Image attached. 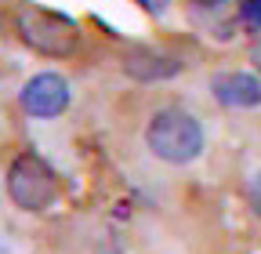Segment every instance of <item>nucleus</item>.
I'll return each mask as SVG.
<instances>
[{"label": "nucleus", "mask_w": 261, "mask_h": 254, "mask_svg": "<svg viewBox=\"0 0 261 254\" xmlns=\"http://www.w3.org/2000/svg\"><path fill=\"white\" fill-rule=\"evenodd\" d=\"M240 26L247 33H261V0H240Z\"/></svg>", "instance_id": "6e6552de"}, {"label": "nucleus", "mask_w": 261, "mask_h": 254, "mask_svg": "<svg viewBox=\"0 0 261 254\" xmlns=\"http://www.w3.org/2000/svg\"><path fill=\"white\" fill-rule=\"evenodd\" d=\"M69 102H73V87L55 69L33 73L22 84V91H18V106L33 120H55V116H62L65 109H69Z\"/></svg>", "instance_id": "20e7f679"}, {"label": "nucleus", "mask_w": 261, "mask_h": 254, "mask_svg": "<svg viewBox=\"0 0 261 254\" xmlns=\"http://www.w3.org/2000/svg\"><path fill=\"white\" fill-rule=\"evenodd\" d=\"M181 66L171 58V55H160V51H149V47H138L123 58V73L135 77V80H145V84H156V80H171Z\"/></svg>", "instance_id": "0eeeda50"}, {"label": "nucleus", "mask_w": 261, "mask_h": 254, "mask_svg": "<svg viewBox=\"0 0 261 254\" xmlns=\"http://www.w3.org/2000/svg\"><path fill=\"white\" fill-rule=\"evenodd\" d=\"M189 15L200 22L211 37H232V29L240 26V4L236 0H192Z\"/></svg>", "instance_id": "423d86ee"}, {"label": "nucleus", "mask_w": 261, "mask_h": 254, "mask_svg": "<svg viewBox=\"0 0 261 254\" xmlns=\"http://www.w3.org/2000/svg\"><path fill=\"white\" fill-rule=\"evenodd\" d=\"M167 4H171V0H138V8L149 11V15H163V11H167Z\"/></svg>", "instance_id": "9d476101"}, {"label": "nucleus", "mask_w": 261, "mask_h": 254, "mask_svg": "<svg viewBox=\"0 0 261 254\" xmlns=\"http://www.w3.org/2000/svg\"><path fill=\"white\" fill-rule=\"evenodd\" d=\"M254 66H257V69H261V44H257V47H254Z\"/></svg>", "instance_id": "9b49d317"}, {"label": "nucleus", "mask_w": 261, "mask_h": 254, "mask_svg": "<svg viewBox=\"0 0 261 254\" xmlns=\"http://www.w3.org/2000/svg\"><path fill=\"white\" fill-rule=\"evenodd\" d=\"M211 94L228 109H257L261 106V77L247 69H225L211 77Z\"/></svg>", "instance_id": "39448f33"}, {"label": "nucleus", "mask_w": 261, "mask_h": 254, "mask_svg": "<svg viewBox=\"0 0 261 254\" xmlns=\"http://www.w3.org/2000/svg\"><path fill=\"white\" fill-rule=\"evenodd\" d=\"M247 204H250V211L261 218V171L250 178V185H247Z\"/></svg>", "instance_id": "1a4fd4ad"}, {"label": "nucleus", "mask_w": 261, "mask_h": 254, "mask_svg": "<svg viewBox=\"0 0 261 254\" xmlns=\"http://www.w3.org/2000/svg\"><path fill=\"white\" fill-rule=\"evenodd\" d=\"M4 189H8L11 204L18 211H25V214H40V211L55 207L58 193H62L55 167L44 160V156H37V153H18L8 164Z\"/></svg>", "instance_id": "7ed1b4c3"}, {"label": "nucleus", "mask_w": 261, "mask_h": 254, "mask_svg": "<svg viewBox=\"0 0 261 254\" xmlns=\"http://www.w3.org/2000/svg\"><path fill=\"white\" fill-rule=\"evenodd\" d=\"M145 145H149V153L156 156V160L185 167L192 160H200V153L207 145V135H203V123L196 120L189 109L163 106L145 123Z\"/></svg>", "instance_id": "f257e3e1"}, {"label": "nucleus", "mask_w": 261, "mask_h": 254, "mask_svg": "<svg viewBox=\"0 0 261 254\" xmlns=\"http://www.w3.org/2000/svg\"><path fill=\"white\" fill-rule=\"evenodd\" d=\"M15 29L25 47H33L44 58H65L73 55L76 44H80V29L73 18H65L51 8H40V4H18L15 11Z\"/></svg>", "instance_id": "f03ea898"}]
</instances>
